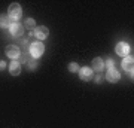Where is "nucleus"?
<instances>
[{
  "label": "nucleus",
  "instance_id": "f257e3e1",
  "mask_svg": "<svg viewBox=\"0 0 134 128\" xmlns=\"http://www.w3.org/2000/svg\"><path fill=\"white\" fill-rule=\"evenodd\" d=\"M8 16H9L10 21H18V19L23 16L21 5H19V3H10L9 8H8Z\"/></svg>",
  "mask_w": 134,
  "mask_h": 128
},
{
  "label": "nucleus",
  "instance_id": "f03ea898",
  "mask_svg": "<svg viewBox=\"0 0 134 128\" xmlns=\"http://www.w3.org/2000/svg\"><path fill=\"white\" fill-rule=\"evenodd\" d=\"M29 52H30V55L33 57V60H37V58H40L43 55L45 46H43L42 42H33L29 46Z\"/></svg>",
  "mask_w": 134,
  "mask_h": 128
},
{
  "label": "nucleus",
  "instance_id": "7ed1b4c3",
  "mask_svg": "<svg viewBox=\"0 0 134 128\" xmlns=\"http://www.w3.org/2000/svg\"><path fill=\"white\" fill-rule=\"evenodd\" d=\"M31 34L36 36V39H39V42H42V40H45V39L48 37L49 30H48V27H45V25H37V27L33 30Z\"/></svg>",
  "mask_w": 134,
  "mask_h": 128
},
{
  "label": "nucleus",
  "instance_id": "20e7f679",
  "mask_svg": "<svg viewBox=\"0 0 134 128\" xmlns=\"http://www.w3.org/2000/svg\"><path fill=\"white\" fill-rule=\"evenodd\" d=\"M5 52H6V55H8L12 61H15L16 58L21 57V49H19L16 45H8L6 49H5Z\"/></svg>",
  "mask_w": 134,
  "mask_h": 128
},
{
  "label": "nucleus",
  "instance_id": "39448f33",
  "mask_svg": "<svg viewBox=\"0 0 134 128\" xmlns=\"http://www.w3.org/2000/svg\"><path fill=\"white\" fill-rule=\"evenodd\" d=\"M130 51H131V48L127 42H118L115 46V52L119 55V57H128Z\"/></svg>",
  "mask_w": 134,
  "mask_h": 128
},
{
  "label": "nucleus",
  "instance_id": "423d86ee",
  "mask_svg": "<svg viewBox=\"0 0 134 128\" xmlns=\"http://www.w3.org/2000/svg\"><path fill=\"white\" fill-rule=\"evenodd\" d=\"M9 33L14 36V37H21L24 34V25L19 23H12L9 27Z\"/></svg>",
  "mask_w": 134,
  "mask_h": 128
},
{
  "label": "nucleus",
  "instance_id": "0eeeda50",
  "mask_svg": "<svg viewBox=\"0 0 134 128\" xmlns=\"http://www.w3.org/2000/svg\"><path fill=\"white\" fill-rule=\"evenodd\" d=\"M77 73H79V77H81V81H83V82L91 81L92 76H94V71H92L91 67H81Z\"/></svg>",
  "mask_w": 134,
  "mask_h": 128
},
{
  "label": "nucleus",
  "instance_id": "6e6552de",
  "mask_svg": "<svg viewBox=\"0 0 134 128\" xmlns=\"http://www.w3.org/2000/svg\"><path fill=\"white\" fill-rule=\"evenodd\" d=\"M121 66H122V69H124V70L131 76V79H133V67H134L133 57H125L124 60H122V63H121Z\"/></svg>",
  "mask_w": 134,
  "mask_h": 128
},
{
  "label": "nucleus",
  "instance_id": "1a4fd4ad",
  "mask_svg": "<svg viewBox=\"0 0 134 128\" xmlns=\"http://www.w3.org/2000/svg\"><path fill=\"white\" fill-rule=\"evenodd\" d=\"M106 79H107L109 82H112V84L119 82V79H121L119 71L116 70V69H109V70H107V73H106Z\"/></svg>",
  "mask_w": 134,
  "mask_h": 128
},
{
  "label": "nucleus",
  "instance_id": "9d476101",
  "mask_svg": "<svg viewBox=\"0 0 134 128\" xmlns=\"http://www.w3.org/2000/svg\"><path fill=\"white\" fill-rule=\"evenodd\" d=\"M9 73L12 76H18L19 73H21V63L16 61V60L10 63L9 64Z\"/></svg>",
  "mask_w": 134,
  "mask_h": 128
},
{
  "label": "nucleus",
  "instance_id": "9b49d317",
  "mask_svg": "<svg viewBox=\"0 0 134 128\" xmlns=\"http://www.w3.org/2000/svg\"><path fill=\"white\" fill-rule=\"evenodd\" d=\"M91 69H92V71L96 70V71H98V73H100V71L104 69V61H103L101 58H98V57L94 58V60H92V63H91Z\"/></svg>",
  "mask_w": 134,
  "mask_h": 128
},
{
  "label": "nucleus",
  "instance_id": "f8f14e48",
  "mask_svg": "<svg viewBox=\"0 0 134 128\" xmlns=\"http://www.w3.org/2000/svg\"><path fill=\"white\" fill-rule=\"evenodd\" d=\"M10 24H12V21L9 19L8 15H0V27L2 29H9Z\"/></svg>",
  "mask_w": 134,
  "mask_h": 128
},
{
  "label": "nucleus",
  "instance_id": "ddd939ff",
  "mask_svg": "<svg viewBox=\"0 0 134 128\" xmlns=\"http://www.w3.org/2000/svg\"><path fill=\"white\" fill-rule=\"evenodd\" d=\"M37 25H36V21H34L33 18H27L25 19V29H29V30H33L36 29Z\"/></svg>",
  "mask_w": 134,
  "mask_h": 128
},
{
  "label": "nucleus",
  "instance_id": "4468645a",
  "mask_svg": "<svg viewBox=\"0 0 134 128\" xmlns=\"http://www.w3.org/2000/svg\"><path fill=\"white\" fill-rule=\"evenodd\" d=\"M27 66H29V70H36V69H37V61H36V60H29V61H27Z\"/></svg>",
  "mask_w": 134,
  "mask_h": 128
},
{
  "label": "nucleus",
  "instance_id": "2eb2a0df",
  "mask_svg": "<svg viewBox=\"0 0 134 128\" xmlns=\"http://www.w3.org/2000/svg\"><path fill=\"white\" fill-rule=\"evenodd\" d=\"M79 69H81V67H79V64H77V63H70V64H69V71H72V73L79 71Z\"/></svg>",
  "mask_w": 134,
  "mask_h": 128
},
{
  "label": "nucleus",
  "instance_id": "dca6fc26",
  "mask_svg": "<svg viewBox=\"0 0 134 128\" xmlns=\"http://www.w3.org/2000/svg\"><path fill=\"white\" fill-rule=\"evenodd\" d=\"M104 64L107 66V69H115V60H112V58H109Z\"/></svg>",
  "mask_w": 134,
  "mask_h": 128
},
{
  "label": "nucleus",
  "instance_id": "f3484780",
  "mask_svg": "<svg viewBox=\"0 0 134 128\" xmlns=\"http://www.w3.org/2000/svg\"><path fill=\"white\" fill-rule=\"evenodd\" d=\"M103 82V76L101 75H97L96 76V84H101Z\"/></svg>",
  "mask_w": 134,
  "mask_h": 128
},
{
  "label": "nucleus",
  "instance_id": "a211bd4d",
  "mask_svg": "<svg viewBox=\"0 0 134 128\" xmlns=\"http://www.w3.org/2000/svg\"><path fill=\"white\" fill-rule=\"evenodd\" d=\"M5 67H6V63L3 61V60H0V70H3Z\"/></svg>",
  "mask_w": 134,
  "mask_h": 128
}]
</instances>
